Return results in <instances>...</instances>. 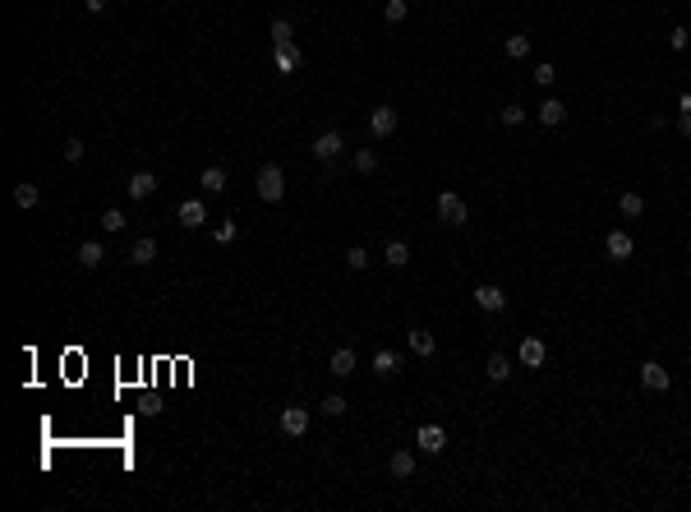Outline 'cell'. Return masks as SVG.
Instances as JSON below:
<instances>
[{"instance_id":"obj_1","label":"cell","mask_w":691,"mask_h":512,"mask_svg":"<svg viewBox=\"0 0 691 512\" xmlns=\"http://www.w3.org/2000/svg\"><path fill=\"white\" fill-rule=\"evenodd\" d=\"M253 190H258V199H263V203H281V199H286V171L277 167V162L258 167V176H253Z\"/></svg>"},{"instance_id":"obj_2","label":"cell","mask_w":691,"mask_h":512,"mask_svg":"<svg viewBox=\"0 0 691 512\" xmlns=\"http://www.w3.org/2000/svg\"><path fill=\"white\" fill-rule=\"evenodd\" d=\"M438 222L442 226H466V222H470V208H466L461 194H452V190L438 194Z\"/></svg>"},{"instance_id":"obj_3","label":"cell","mask_w":691,"mask_h":512,"mask_svg":"<svg viewBox=\"0 0 691 512\" xmlns=\"http://www.w3.org/2000/svg\"><path fill=\"white\" fill-rule=\"evenodd\" d=\"M470 296H475V305H480L484 314H503V310H507V291L494 286V282H480Z\"/></svg>"},{"instance_id":"obj_4","label":"cell","mask_w":691,"mask_h":512,"mask_svg":"<svg viewBox=\"0 0 691 512\" xmlns=\"http://www.w3.org/2000/svg\"><path fill=\"white\" fill-rule=\"evenodd\" d=\"M341 148H346V139H341V130H323L319 139H314V157L319 162H337Z\"/></svg>"},{"instance_id":"obj_5","label":"cell","mask_w":691,"mask_h":512,"mask_svg":"<svg viewBox=\"0 0 691 512\" xmlns=\"http://www.w3.org/2000/svg\"><path fill=\"white\" fill-rule=\"evenodd\" d=\"M176 222L189 226V231H198V226L208 222V208H203V199H185V203L176 208Z\"/></svg>"},{"instance_id":"obj_6","label":"cell","mask_w":691,"mask_h":512,"mask_svg":"<svg viewBox=\"0 0 691 512\" xmlns=\"http://www.w3.org/2000/svg\"><path fill=\"white\" fill-rule=\"evenodd\" d=\"M281 434H291V438L309 434V411H305V406H286V411H281Z\"/></svg>"},{"instance_id":"obj_7","label":"cell","mask_w":691,"mask_h":512,"mask_svg":"<svg viewBox=\"0 0 691 512\" xmlns=\"http://www.w3.org/2000/svg\"><path fill=\"white\" fill-rule=\"evenodd\" d=\"M328 369L337 374V379H351L355 369H360V356H355L351 346H341V351H332V360H328Z\"/></svg>"},{"instance_id":"obj_8","label":"cell","mask_w":691,"mask_h":512,"mask_svg":"<svg viewBox=\"0 0 691 512\" xmlns=\"http://www.w3.org/2000/svg\"><path fill=\"white\" fill-rule=\"evenodd\" d=\"M603 249H608V258H617V263H627L636 245H631V235H627V231H608V235H603Z\"/></svg>"},{"instance_id":"obj_9","label":"cell","mask_w":691,"mask_h":512,"mask_svg":"<svg viewBox=\"0 0 691 512\" xmlns=\"http://www.w3.org/2000/svg\"><path fill=\"white\" fill-rule=\"evenodd\" d=\"M641 383H645V388L650 392H669V369H664V365H655V360H645V365H641Z\"/></svg>"},{"instance_id":"obj_10","label":"cell","mask_w":691,"mask_h":512,"mask_svg":"<svg viewBox=\"0 0 691 512\" xmlns=\"http://www.w3.org/2000/svg\"><path fill=\"white\" fill-rule=\"evenodd\" d=\"M226 167H203V171H198V190H203V194H226Z\"/></svg>"},{"instance_id":"obj_11","label":"cell","mask_w":691,"mask_h":512,"mask_svg":"<svg viewBox=\"0 0 691 512\" xmlns=\"http://www.w3.org/2000/svg\"><path fill=\"white\" fill-rule=\"evenodd\" d=\"M415 443L424 448V452H442V448H447V429H442V424H424L415 434Z\"/></svg>"},{"instance_id":"obj_12","label":"cell","mask_w":691,"mask_h":512,"mask_svg":"<svg viewBox=\"0 0 691 512\" xmlns=\"http://www.w3.org/2000/svg\"><path fill=\"white\" fill-rule=\"evenodd\" d=\"M157 194V176L153 171H134L130 176V199H153Z\"/></svg>"},{"instance_id":"obj_13","label":"cell","mask_w":691,"mask_h":512,"mask_svg":"<svg viewBox=\"0 0 691 512\" xmlns=\"http://www.w3.org/2000/svg\"><path fill=\"white\" fill-rule=\"evenodd\" d=\"M277 46V69H281V74H295L300 69V46L295 42H272Z\"/></svg>"},{"instance_id":"obj_14","label":"cell","mask_w":691,"mask_h":512,"mask_svg":"<svg viewBox=\"0 0 691 512\" xmlns=\"http://www.w3.org/2000/svg\"><path fill=\"white\" fill-rule=\"evenodd\" d=\"M369 130L378 134V139H387V134L396 130V111H392V106H373V116H369Z\"/></svg>"},{"instance_id":"obj_15","label":"cell","mask_w":691,"mask_h":512,"mask_svg":"<svg viewBox=\"0 0 691 512\" xmlns=\"http://www.w3.org/2000/svg\"><path fill=\"white\" fill-rule=\"evenodd\" d=\"M373 374H378V379H392V374H401V356L383 346V351L373 356Z\"/></svg>"},{"instance_id":"obj_16","label":"cell","mask_w":691,"mask_h":512,"mask_svg":"<svg viewBox=\"0 0 691 512\" xmlns=\"http://www.w3.org/2000/svg\"><path fill=\"white\" fill-rule=\"evenodd\" d=\"M130 258H134L139 268H148V263L157 258V240H153V235H139V240L130 245Z\"/></svg>"},{"instance_id":"obj_17","label":"cell","mask_w":691,"mask_h":512,"mask_svg":"<svg viewBox=\"0 0 691 512\" xmlns=\"http://www.w3.org/2000/svg\"><path fill=\"white\" fill-rule=\"evenodd\" d=\"M74 258H78V268H102V263H106V249H102L97 240H83Z\"/></svg>"},{"instance_id":"obj_18","label":"cell","mask_w":691,"mask_h":512,"mask_svg":"<svg viewBox=\"0 0 691 512\" xmlns=\"http://www.w3.org/2000/svg\"><path fill=\"white\" fill-rule=\"evenodd\" d=\"M539 125H562V120H567V106H562V102L558 97H544V106H539Z\"/></svg>"},{"instance_id":"obj_19","label":"cell","mask_w":691,"mask_h":512,"mask_svg":"<svg viewBox=\"0 0 691 512\" xmlns=\"http://www.w3.org/2000/svg\"><path fill=\"white\" fill-rule=\"evenodd\" d=\"M617 212H622V217H641V212H645V199H641L636 190H622L617 194Z\"/></svg>"},{"instance_id":"obj_20","label":"cell","mask_w":691,"mask_h":512,"mask_svg":"<svg viewBox=\"0 0 691 512\" xmlns=\"http://www.w3.org/2000/svg\"><path fill=\"white\" fill-rule=\"evenodd\" d=\"M383 258H387V268H406L410 263V245H406V240H387Z\"/></svg>"},{"instance_id":"obj_21","label":"cell","mask_w":691,"mask_h":512,"mask_svg":"<svg viewBox=\"0 0 691 512\" xmlns=\"http://www.w3.org/2000/svg\"><path fill=\"white\" fill-rule=\"evenodd\" d=\"M37 199H42V190H37V185H28V180H19V185H14V208H37Z\"/></svg>"},{"instance_id":"obj_22","label":"cell","mask_w":691,"mask_h":512,"mask_svg":"<svg viewBox=\"0 0 691 512\" xmlns=\"http://www.w3.org/2000/svg\"><path fill=\"white\" fill-rule=\"evenodd\" d=\"M433 333H428V328H410V351H415V356H433Z\"/></svg>"},{"instance_id":"obj_23","label":"cell","mask_w":691,"mask_h":512,"mask_svg":"<svg viewBox=\"0 0 691 512\" xmlns=\"http://www.w3.org/2000/svg\"><path fill=\"white\" fill-rule=\"evenodd\" d=\"M484 374H489L494 383H507V374H512V365H507V356H498V351H494V356L484 360Z\"/></svg>"},{"instance_id":"obj_24","label":"cell","mask_w":691,"mask_h":512,"mask_svg":"<svg viewBox=\"0 0 691 512\" xmlns=\"http://www.w3.org/2000/svg\"><path fill=\"white\" fill-rule=\"evenodd\" d=\"M521 365H544V342H539V337H526V342H521Z\"/></svg>"},{"instance_id":"obj_25","label":"cell","mask_w":691,"mask_h":512,"mask_svg":"<svg viewBox=\"0 0 691 512\" xmlns=\"http://www.w3.org/2000/svg\"><path fill=\"white\" fill-rule=\"evenodd\" d=\"M387 466H392L396 480H410V476H415V457H410V452H392V462H387Z\"/></svg>"},{"instance_id":"obj_26","label":"cell","mask_w":691,"mask_h":512,"mask_svg":"<svg viewBox=\"0 0 691 512\" xmlns=\"http://www.w3.org/2000/svg\"><path fill=\"white\" fill-rule=\"evenodd\" d=\"M507 56H512V60H526L530 56V37L526 33H512V37H507Z\"/></svg>"},{"instance_id":"obj_27","label":"cell","mask_w":691,"mask_h":512,"mask_svg":"<svg viewBox=\"0 0 691 512\" xmlns=\"http://www.w3.org/2000/svg\"><path fill=\"white\" fill-rule=\"evenodd\" d=\"M355 171H360V176H373V171H378V153H373V148H360V153H355Z\"/></svg>"},{"instance_id":"obj_28","label":"cell","mask_w":691,"mask_h":512,"mask_svg":"<svg viewBox=\"0 0 691 512\" xmlns=\"http://www.w3.org/2000/svg\"><path fill=\"white\" fill-rule=\"evenodd\" d=\"M351 411V401L341 397V392H328V397H323V415H346Z\"/></svg>"},{"instance_id":"obj_29","label":"cell","mask_w":691,"mask_h":512,"mask_svg":"<svg viewBox=\"0 0 691 512\" xmlns=\"http://www.w3.org/2000/svg\"><path fill=\"white\" fill-rule=\"evenodd\" d=\"M678 130L691 139V92H682V97H678Z\"/></svg>"},{"instance_id":"obj_30","label":"cell","mask_w":691,"mask_h":512,"mask_svg":"<svg viewBox=\"0 0 691 512\" xmlns=\"http://www.w3.org/2000/svg\"><path fill=\"white\" fill-rule=\"evenodd\" d=\"M346 268H355V272H364V268H369V254H364V245H351V249H346Z\"/></svg>"},{"instance_id":"obj_31","label":"cell","mask_w":691,"mask_h":512,"mask_svg":"<svg viewBox=\"0 0 691 512\" xmlns=\"http://www.w3.org/2000/svg\"><path fill=\"white\" fill-rule=\"evenodd\" d=\"M383 19L387 23H401V19H406V0H387V5H383Z\"/></svg>"},{"instance_id":"obj_32","label":"cell","mask_w":691,"mask_h":512,"mask_svg":"<svg viewBox=\"0 0 691 512\" xmlns=\"http://www.w3.org/2000/svg\"><path fill=\"white\" fill-rule=\"evenodd\" d=\"M102 226H106V231H125V212L120 208H106V212H102Z\"/></svg>"},{"instance_id":"obj_33","label":"cell","mask_w":691,"mask_h":512,"mask_svg":"<svg viewBox=\"0 0 691 512\" xmlns=\"http://www.w3.org/2000/svg\"><path fill=\"white\" fill-rule=\"evenodd\" d=\"M530 78H535L539 88H549L553 78H558V69H553V65H549V60H544V65H535V74H530Z\"/></svg>"},{"instance_id":"obj_34","label":"cell","mask_w":691,"mask_h":512,"mask_svg":"<svg viewBox=\"0 0 691 512\" xmlns=\"http://www.w3.org/2000/svg\"><path fill=\"white\" fill-rule=\"evenodd\" d=\"M235 235H240V226H235V222H221L217 231H212V240H217V245H230Z\"/></svg>"},{"instance_id":"obj_35","label":"cell","mask_w":691,"mask_h":512,"mask_svg":"<svg viewBox=\"0 0 691 512\" xmlns=\"http://www.w3.org/2000/svg\"><path fill=\"white\" fill-rule=\"evenodd\" d=\"M291 37H295V33H291V23H286V19H272V42H291Z\"/></svg>"},{"instance_id":"obj_36","label":"cell","mask_w":691,"mask_h":512,"mask_svg":"<svg viewBox=\"0 0 691 512\" xmlns=\"http://www.w3.org/2000/svg\"><path fill=\"white\" fill-rule=\"evenodd\" d=\"M498 116H503V125H521V120H526V106H516V102H512V106L498 111Z\"/></svg>"},{"instance_id":"obj_37","label":"cell","mask_w":691,"mask_h":512,"mask_svg":"<svg viewBox=\"0 0 691 512\" xmlns=\"http://www.w3.org/2000/svg\"><path fill=\"white\" fill-rule=\"evenodd\" d=\"M83 157V139H65V162H78Z\"/></svg>"},{"instance_id":"obj_38","label":"cell","mask_w":691,"mask_h":512,"mask_svg":"<svg viewBox=\"0 0 691 512\" xmlns=\"http://www.w3.org/2000/svg\"><path fill=\"white\" fill-rule=\"evenodd\" d=\"M669 46H673V51H687V28H673V33H669Z\"/></svg>"},{"instance_id":"obj_39","label":"cell","mask_w":691,"mask_h":512,"mask_svg":"<svg viewBox=\"0 0 691 512\" xmlns=\"http://www.w3.org/2000/svg\"><path fill=\"white\" fill-rule=\"evenodd\" d=\"M83 5H88L92 14H102V10H106V0H83Z\"/></svg>"}]
</instances>
